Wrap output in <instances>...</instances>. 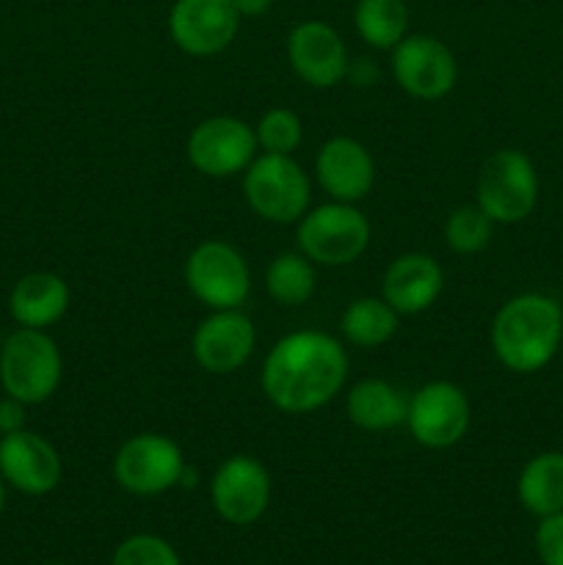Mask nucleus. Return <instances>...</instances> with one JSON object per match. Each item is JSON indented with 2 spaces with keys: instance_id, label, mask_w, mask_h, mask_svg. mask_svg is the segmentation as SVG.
<instances>
[{
  "instance_id": "c85d7f7f",
  "label": "nucleus",
  "mask_w": 563,
  "mask_h": 565,
  "mask_svg": "<svg viewBox=\"0 0 563 565\" xmlns=\"http://www.w3.org/2000/svg\"><path fill=\"white\" fill-rule=\"evenodd\" d=\"M22 428H25V403L6 395L0 401V436L17 434Z\"/></svg>"
},
{
  "instance_id": "39448f33",
  "label": "nucleus",
  "mask_w": 563,
  "mask_h": 565,
  "mask_svg": "<svg viewBox=\"0 0 563 565\" xmlns=\"http://www.w3.org/2000/svg\"><path fill=\"white\" fill-rule=\"evenodd\" d=\"M298 248L304 257L326 268L357 263L370 246V221L348 202L320 204L298 221Z\"/></svg>"
},
{
  "instance_id": "cd10ccee",
  "label": "nucleus",
  "mask_w": 563,
  "mask_h": 565,
  "mask_svg": "<svg viewBox=\"0 0 563 565\" xmlns=\"http://www.w3.org/2000/svg\"><path fill=\"white\" fill-rule=\"evenodd\" d=\"M535 555L544 565H563V511L539 519Z\"/></svg>"
},
{
  "instance_id": "aec40b11",
  "label": "nucleus",
  "mask_w": 563,
  "mask_h": 565,
  "mask_svg": "<svg viewBox=\"0 0 563 565\" xmlns=\"http://www.w3.org/2000/svg\"><path fill=\"white\" fill-rule=\"evenodd\" d=\"M348 419L362 430H390L406 423L408 397L384 379H364L351 386L346 403Z\"/></svg>"
},
{
  "instance_id": "6e6552de",
  "label": "nucleus",
  "mask_w": 563,
  "mask_h": 565,
  "mask_svg": "<svg viewBox=\"0 0 563 565\" xmlns=\"http://www.w3.org/2000/svg\"><path fill=\"white\" fill-rule=\"evenodd\" d=\"M185 458L177 441L163 434H136L114 458V478L136 497H158L180 486Z\"/></svg>"
},
{
  "instance_id": "393cba45",
  "label": "nucleus",
  "mask_w": 563,
  "mask_h": 565,
  "mask_svg": "<svg viewBox=\"0 0 563 565\" xmlns=\"http://www.w3.org/2000/svg\"><path fill=\"white\" fill-rule=\"evenodd\" d=\"M495 235V221L478 207V204H464L456 207L445 221V241L450 252L456 254H478L484 252Z\"/></svg>"
},
{
  "instance_id": "20e7f679",
  "label": "nucleus",
  "mask_w": 563,
  "mask_h": 565,
  "mask_svg": "<svg viewBox=\"0 0 563 565\" xmlns=\"http://www.w3.org/2000/svg\"><path fill=\"white\" fill-rule=\"evenodd\" d=\"M478 207L495 224H519L539 204V171L519 149H497L484 160L475 185Z\"/></svg>"
},
{
  "instance_id": "b1692460",
  "label": "nucleus",
  "mask_w": 563,
  "mask_h": 565,
  "mask_svg": "<svg viewBox=\"0 0 563 565\" xmlns=\"http://www.w3.org/2000/svg\"><path fill=\"white\" fill-rule=\"evenodd\" d=\"M318 276H315L312 259L304 254L287 252L270 259L265 270V290L279 307H301L312 298Z\"/></svg>"
},
{
  "instance_id": "dca6fc26",
  "label": "nucleus",
  "mask_w": 563,
  "mask_h": 565,
  "mask_svg": "<svg viewBox=\"0 0 563 565\" xmlns=\"http://www.w3.org/2000/svg\"><path fill=\"white\" fill-rule=\"evenodd\" d=\"M293 72L312 88H334L348 77V50L340 33L320 20L298 22L287 36Z\"/></svg>"
},
{
  "instance_id": "9b49d317",
  "label": "nucleus",
  "mask_w": 563,
  "mask_h": 565,
  "mask_svg": "<svg viewBox=\"0 0 563 565\" xmlns=\"http://www.w3.org/2000/svg\"><path fill=\"white\" fill-rule=\"evenodd\" d=\"M392 75L414 99H442L458 81L456 55L428 33H412L392 47Z\"/></svg>"
},
{
  "instance_id": "f257e3e1",
  "label": "nucleus",
  "mask_w": 563,
  "mask_h": 565,
  "mask_svg": "<svg viewBox=\"0 0 563 565\" xmlns=\"http://www.w3.org/2000/svg\"><path fill=\"white\" fill-rule=\"evenodd\" d=\"M348 353L323 331H293L268 351L259 373L265 397L285 414H309L346 386Z\"/></svg>"
},
{
  "instance_id": "bb28decb",
  "label": "nucleus",
  "mask_w": 563,
  "mask_h": 565,
  "mask_svg": "<svg viewBox=\"0 0 563 565\" xmlns=\"http://www.w3.org/2000/svg\"><path fill=\"white\" fill-rule=\"evenodd\" d=\"M110 565H182L180 555L160 535L138 533L116 546Z\"/></svg>"
},
{
  "instance_id": "f03ea898",
  "label": "nucleus",
  "mask_w": 563,
  "mask_h": 565,
  "mask_svg": "<svg viewBox=\"0 0 563 565\" xmlns=\"http://www.w3.org/2000/svg\"><path fill=\"white\" fill-rule=\"evenodd\" d=\"M563 340V307L544 292H522L497 309L491 320V351L497 362L519 375L544 370Z\"/></svg>"
},
{
  "instance_id": "c756f323",
  "label": "nucleus",
  "mask_w": 563,
  "mask_h": 565,
  "mask_svg": "<svg viewBox=\"0 0 563 565\" xmlns=\"http://www.w3.org/2000/svg\"><path fill=\"white\" fill-rule=\"evenodd\" d=\"M241 17H263L274 6V0H232Z\"/></svg>"
},
{
  "instance_id": "5701e85b",
  "label": "nucleus",
  "mask_w": 563,
  "mask_h": 565,
  "mask_svg": "<svg viewBox=\"0 0 563 565\" xmlns=\"http://www.w3.org/2000/svg\"><path fill=\"white\" fill-rule=\"evenodd\" d=\"M353 22L364 44L392 50L408 36V6L406 0H359Z\"/></svg>"
},
{
  "instance_id": "423d86ee",
  "label": "nucleus",
  "mask_w": 563,
  "mask_h": 565,
  "mask_svg": "<svg viewBox=\"0 0 563 565\" xmlns=\"http://www.w3.org/2000/svg\"><path fill=\"white\" fill-rule=\"evenodd\" d=\"M243 193L259 218L270 224H296L309 207V177L293 154L263 152L243 171Z\"/></svg>"
},
{
  "instance_id": "4be33fe9",
  "label": "nucleus",
  "mask_w": 563,
  "mask_h": 565,
  "mask_svg": "<svg viewBox=\"0 0 563 565\" xmlns=\"http://www.w3.org/2000/svg\"><path fill=\"white\" fill-rule=\"evenodd\" d=\"M401 315L384 301V298L364 296L348 303L340 318V329L346 340L357 348H379L390 342L397 331Z\"/></svg>"
},
{
  "instance_id": "1a4fd4ad",
  "label": "nucleus",
  "mask_w": 563,
  "mask_h": 565,
  "mask_svg": "<svg viewBox=\"0 0 563 565\" xmlns=\"http://www.w3.org/2000/svg\"><path fill=\"white\" fill-rule=\"evenodd\" d=\"M185 152L199 174L224 180L248 169L257 154V136L254 127L235 116H210L193 127Z\"/></svg>"
},
{
  "instance_id": "9d476101",
  "label": "nucleus",
  "mask_w": 563,
  "mask_h": 565,
  "mask_svg": "<svg viewBox=\"0 0 563 565\" xmlns=\"http://www.w3.org/2000/svg\"><path fill=\"white\" fill-rule=\"evenodd\" d=\"M406 425L417 445L428 450H447L467 436V395L453 381H431L408 397Z\"/></svg>"
},
{
  "instance_id": "f3484780",
  "label": "nucleus",
  "mask_w": 563,
  "mask_h": 565,
  "mask_svg": "<svg viewBox=\"0 0 563 565\" xmlns=\"http://www.w3.org/2000/svg\"><path fill=\"white\" fill-rule=\"evenodd\" d=\"M315 177L334 202L357 204L373 191L375 163L368 147L357 138L334 136L318 149Z\"/></svg>"
},
{
  "instance_id": "4468645a",
  "label": "nucleus",
  "mask_w": 563,
  "mask_h": 565,
  "mask_svg": "<svg viewBox=\"0 0 563 565\" xmlns=\"http://www.w3.org/2000/svg\"><path fill=\"white\" fill-rule=\"evenodd\" d=\"M257 331L241 309H215L191 337V351L199 367L213 375H230L252 359Z\"/></svg>"
},
{
  "instance_id": "412c9836",
  "label": "nucleus",
  "mask_w": 563,
  "mask_h": 565,
  "mask_svg": "<svg viewBox=\"0 0 563 565\" xmlns=\"http://www.w3.org/2000/svg\"><path fill=\"white\" fill-rule=\"evenodd\" d=\"M517 497L533 516L544 519L563 511V452L546 450L530 458L517 480Z\"/></svg>"
},
{
  "instance_id": "2eb2a0df",
  "label": "nucleus",
  "mask_w": 563,
  "mask_h": 565,
  "mask_svg": "<svg viewBox=\"0 0 563 565\" xmlns=\"http://www.w3.org/2000/svg\"><path fill=\"white\" fill-rule=\"evenodd\" d=\"M64 463L44 436L22 428L0 436V478L28 497H44L59 489Z\"/></svg>"
},
{
  "instance_id": "a878e982",
  "label": "nucleus",
  "mask_w": 563,
  "mask_h": 565,
  "mask_svg": "<svg viewBox=\"0 0 563 565\" xmlns=\"http://www.w3.org/2000/svg\"><path fill=\"white\" fill-rule=\"evenodd\" d=\"M257 147L268 154H293L304 141V125L290 108H270L254 127Z\"/></svg>"
},
{
  "instance_id": "0eeeda50",
  "label": "nucleus",
  "mask_w": 563,
  "mask_h": 565,
  "mask_svg": "<svg viewBox=\"0 0 563 565\" xmlns=\"http://www.w3.org/2000/svg\"><path fill=\"white\" fill-rule=\"evenodd\" d=\"M185 285L208 309H241L252 292L246 257L226 241H204L188 254Z\"/></svg>"
},
{
  "instance_id": "7c9ffc66",
  "label": "nucleus",
  "mask_w": 563,
  "mask_h": 565,
  "mask_svg": "<svg viewBox=\"0 0 563 565\" xmlns=\"http://www.w3.org/2000/svg\"><path fill=\"white\" fill-rule=\"evenodd\" d=\"M3 508H6V480L0 478V516H3Z\"/></svg>"
},
{
  "instance_id": "f8f14e48",
  "label": "nucleus",
  "mask_w": 563,
  "mask_h": 565,
  "mask_svg": "<svg viewBox=\"0 0 563 565\" xmlns=\"http://www.w3.org/2000/svg\"><path fill=\"white\" fill-rule=\"evenodd\" d=\"M241 14L232 0H177L169 11L171 42L193 58L219 55L235 42Z\"/></svg>"
},
{
  "instance_id": "6ab92c4d",
  "label": "nucleus",
  "mask_w": 563,
  "mask_h": 565,
  "mask_svg": "<svg viewBox=\"0 0 563 565\" xmlns=\"http://www.w3.org/2000/svg\"><path fill=\"white\" fill-rule=\"evenodd\" d=\"M70 309V285L53 270L25 274L9 296V315L22 329H42L59 323Z\"/></svg>"
},
{
  "instance_id": "a211bd4d",
  "label": "nucleus",
  "mask_w": 563,
  "mask_h": 565,
  "mask_svg": "<svg viewBox=\"0 0 563 565\" xmlns=\"http://www.w3.org/2000/svg\"><path fill=\"white\" fill-rule=\"evenodd\" d=\"M445 287L439 263L428 254L408 252L392 259L381 279V298L397 315H419L436 303Z\"/></svg>"
},
{
  "instance_id": "7ed1b4c3",
  "label": "nucleus",
  "mask_w": 563,
  "mask_h": 565,
  "mask_svg": "<svg viewBox=\"0 0 563 565\" xmlns=\"http://www.w3.org/2000/svg\"><path fill=\"white\" fill-rule=\"evenodd\" d=\"M64 375V359L42 329H17L0 345V386L25 406L50 401Z\"/></svg>"
},
{
  "instance_id": "ddd939ff",
  "label": "nucleus",
  "mask_w": 563,
  "mask_h": 565,
  "mask_svg": "<svg viewBox=\"0 0 563 565\" xmlns=\"http://www.w3.org/2000/svg\"><path fill=\"white\" fill-rule=\"evenodd\" d=\"M210 500L224 522L237 527L259 522L270 502L268 469L252 456H230L210 480Z\"/></svg>"
}]
</instances>
